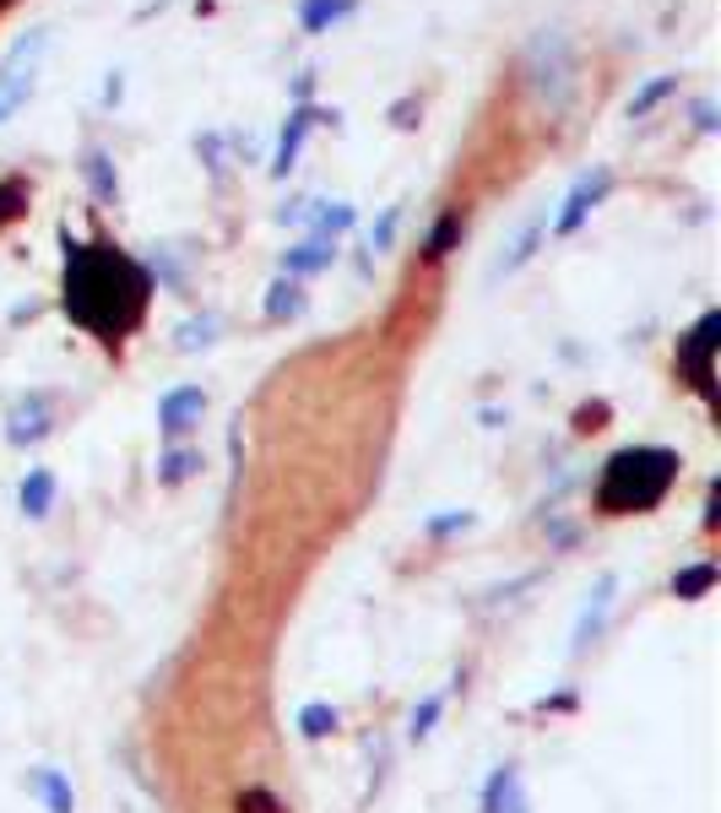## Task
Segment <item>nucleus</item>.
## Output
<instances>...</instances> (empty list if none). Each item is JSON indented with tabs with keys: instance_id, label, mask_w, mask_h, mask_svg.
Listing matches in <instances>:
<instances>
[{
	"instance_id": "f257e3e1",
	"label": "nucleus",
	"mask_w": 721,
	"mask_h": 813,
	"mask_svg": "<svg viewBox=\"0 0 721 813\" xmlns=\"http://www.w3.org/2000/svg\"><path fill=\"white\" fill-rule=\"evenodd\" d=\"M147 271L115 245H71L66 239V314L104 342H120L141 325Z\"/></svg>"
},
{
	"instance_id": "f03ea898",
	"label": "nucleus",
	"mask_w": 721,
	"mask_h": 813,
	"mask_svg": "<svg viewBox=\"0 0 721 813\" xmlns=\"http://www.w3.org/2000/svg\"><path fill=\"white\" fill-rule=\"evenodd\" d=\"M678 478V456L661 450V445H635V450H618L607 467H602V483H596V504L607 515H646L667 500Z\"/></svg>"
},
{
	"instance_id": "7ed1b4c3",
	"label": "nucleus",
	"mask_w": 721,
	"mask_h": 813,
	"mask_svg": "<svg viewBox=\"0 0 721 813\" xmlns=\"http://www.w3.org/2000/svg\"><path fill=\"white\" fill-rule=\"evenodd\" d=\"M526 87L548 115L570 109V98H575V50H570V39L559 28L531 33V44H526Z\"/></svg>"
},
{
	"instance_id": "20e7f679",
	"label": "nucleus",
	"mask_w": 721,
	"mask_h": 813,
	"mask_svg": "<svg viewBox=\"0 0 721 813\" xmlns=\"http://www.w3.org/2000/svg\"><path fill=\"white\" fill-rule=\"evenodd\" d=\"M717 342H721V314L711 310L689 336H684V347H678L684 375H689V385H695L706 402H717V379H711V353H717Z\"/></svg>"
},
{
	"instance_id": "39448f33",
	"label": "nucleus",
	"mask_w": 721,
	"mask_h": 813,
	"mask_svg": "<svg viewBox=\"0 0 721 813\" xmlns=\"http://www.w3.org/2000/svg\"><path fill=\"white\" fill-rule=\"evenodd\" d=\"M44 33H28V39H17V50L6 55V65H0V120L33 93V65H39V55H44Z\"/></svg>"
},
{
	"instance_id": "423d86ee",
	"label": "nucleus",
	"mask_w": 721,
	"mask_h": 813,
	"mask_svg": "<svg viewBox=\"0 0 721 813\" xmlns=\"http://www.w3.org/2000/svg\"><path fill=\"white\" fill-rule=\"evenodd\" d=\"M607 190H613V174H607V169H591L587 180L564 195V212L553 217V234H575V228L587 223V212L602 201V195H607Z\"/></svg>"
},
{
	"instance_id": "0eeeda50",
	"label": "nucleus",
	"mask_w": 721,
	"mask_h": 813,
	"mask_svg": "<svg viewBox=\"0 0 721 813\" xmlns=\"http://www.w3.org/2000/svg\"><path fill=\"white\" fill-rule=\"evenodd\" d=\"M201 413H206V391H201V385H180V391H169V396L158 402L163 435H185L191 424H201Z\"/></svg>"
},
{
	"instance_id": "6e6552de",
	"label": "nucleus",
	"mask_w": 721,
	"mask_h": 813,
	"mask_svg": "<svg viewBox=\"0 0 721 813\" xmlns=\"http://www.w3.org/2000/svg\"><path fill=\"white\" fill-rule=\"evenodd\" d=\"M483 813H526V792H521V775L510 764L494 770L488 792H483Z\"/></svg>"
},
{
	"instance_id": "1a4fd4ad",
	"label": "nucleus",
	"mask_w": 721,
	"mask_h": 813,
	"mask_svg": "<svg viewBox=\"0 0 721 813\" xmlns=\"http://www.w3.org/2000/svg\"><path fill=\"white\" fill-rule=\"evenodd\" d=\"M50 435V407H44V396H33V402H22L17 413H11V424H6V439L11 445H33V439Z\"/></svg>"
},
{
	"instance_id": "9d476101",
	"label": "nucleus",
	"mask_w": 721,
	"mask_h": 813,
	"mask_svg": "<svg viewBox=\"0 0 721 813\" xmlns=\"http://www.w3.org/2000/svg\"><path fill=\"white\" fill-rule=\"evenodd\" d=\"M22 515H33V521H44L50 515V504H55V472H44V467H33L28 478H22Z\"/></svg>"
},
{
	"instance_id": "9b49d317",
	"label": "nucleus",
	"mask_w": 721,
	"mask_h": 813,
	"mask_svg": "<svg viewBox=\"0 0 721 813\" xmlns=\"http://www.w3.org/2000/svg\"><path fill=\"white\" fill-rule=\"evenodd\" d=\"M331 255H336V245L315 234V239H304L299 250H288V255H282V271H288V277H310V271H321V266H331Z\"/></svg>"
},
{
	"instance_id": "f8f14e48",
	"label": "nucleus",
	"mask_w": 721,
	"mask_h": 813,
	"mask_svg": "<svg viewBox=\"0 0 721 813\" xmlns=\"http://www.w3.org/2000/svg\"><path fill=\"white\" fill-rule=\"evenodd\" d=\"M310 126H315V109H293V115H288V130H282V141H277V163H271L277 174L293 169V158H299V147H304Z\"/></svg>"
},
{
	"instance_id": "ddd939ff",
	"label": "nucleus",
	"mask_w": 721,
	"mask_h": 813,
	"mask_svg": "<svg viewBox=\"0 0 721 813\" xmlns=\"http://www.w3.org/2000/svg\"><path fill=\"white\" fill-rule=\"evenodd\" d=\"M28 787L44 798V809H50V813H71V809H76V798H71V781L61 775V770H33V775H28Z\"/></svg>"
},
{
	"instance_id": "4468645a",
	"label": "nucleus",
	"mask_w": 721,
	"mask_h": 813,
	"mask_svg": "<svg viewBox=\"0 0 721 813\" xmlns=\"http://www.w3.org/2000/svg\"><path fill=\"white\" fill-rule=\"evenodd\" d=\"M542 228H548V212H537L521 234H516V245H510V255L499 260V271H494V277H510V271H521L526 260H531V250H537V239H542Z\"/></svg>"
},
{
	"instance_id": "2eb2a0df",
	"label": "nucleus",
	"mask_w": 721,
	"mask_h": 813,
	"mask_svg": "<svg viewBox=\"0 0 721 813\" xmlns=\"http://www.w3.org/2000/svg\"><path fill=\"white\" fill-rule=\"evenodd\" d=\"M347 11H353V0H304L299 22H304V33H326L331 22H342Z\"/></svg>"
},
{
	"instance_id": "dca6fc26",
	"label": "nucleus",
	"mask_w": 721,
	"mask_h": 813,
	"mask_svg": "<svg viewBox=\"0 0 721 813\" xmlns=\"http://www.w3.org/2000/svg\"><path fill=\"white\" fill-rule=\"evenodd\" d=\"M299 310H304L299 282H293V277H277V282H271V293H266V320H293Z\"/></svg>"
},
{
	"instance_id": "f3484780",
	"label": "nucleus",
	"mask_w": 721,
	"mask_h": 813,
	"mask_svg": "<svg viewBox=\"0 0 721 813\" xmlns=\"http://www.w3.org/2000/svg\"><path fill=\"white\" fill-rule=\"evenodd\" d=\"M336 721H342V716H336V705H326V699H310V705L299 710V732H304L310 744L331 738V732H336Z\"/></svg>"
},
{
	"instance_id": "a211bd4d",
	"label": "nucleus",
	"mask_w": 721,
	"mask_h": 813,
	"mask_svg": "<svg viewBox=\"0 0 721 813\" xmlns=\"http://www.w3.org/2000/svg\"><path fill=\"white\" fill-rule=\"evenodd\" d=\"M87 185H93V195L98 201H115L120 195V180H115V163H109V152H87Z\"/></svg>"
},
{
	"instance_id": "6ab92c4d",
	"label": "nucleus",
	"mask_w": 721,
	"mask_h": 813,
	"mask_svg": "<svg viewBox=\"0 0 721 813\" xmlns=\"http://www.w3.org/2000/svg\"><path fill=\"white\" fill-rule=\"evenodd\" d=\"M456 239H461V212H445V217L434 223V234H429V245H423V250H429V260H445Z\"/></svg>"
},
{
	"instance_id": "aec40b11",
	"label": "nucleus",
	"mask_w": 721,
	"mask_h": 813,
	"mask_svg": "<svg viewBox=\"0 0 721 813\" xmlns=\"http://www.w3.org/2000/svg\"><path fill=\"white\" fill-rule=\"evenodd\" d=\"M196 467H201L196 450H169V456H163V467H158V478H163V483H185Z\"/></svg>"
},
{
	"instance_id": "412c9836",
	"label": "nucleus",
	"mask_w": 721,
	"mask_h": 813,
	"mask_svg": "<svg viewBox=\"0 0 721 813\" xmlns=\"http://www.w3.org/2000/svg\"><path fill=\"white\" fill-rule=\"evenodd\" d=\"M667 93H672V76H656L652 87H641V93L629 98V115H635V120H641V115H652V109L661 104V98H667Z\"/></svg>"
},
{
	"instance_id": "4be33fe9",
	"label": "nucleus",
	"mask_w": 721,
	"mask_h": 813,
	"mask_svg": "<svg viewBox=\"0 0 721 813\" xmlns=\"http://www.w3.org/2000/svg\"><path fill=\"white\" fill-rule=\"evenodd\" d=\"M315 228H321V239H336L342 228H353V206H342V201H331V206H321Z\"/></svg>"
},
{
	"instance_id": "5701e85b",
	"label": "nucleus",
	"mask_w": 721,
	"mask_h": 813,
	"mask_svg": "<svg viewBox=\"0 0 721 813\" xmlns=\"http://www.w3.org/2000/svg\"><path fill=\"white\" fill-rule=\"evenodd\" d=\"M440 710H445V694H429V699L412 710V738H429L434 721H440Z\"/></svg>"
},
{
	"instance_id": "b1692460",
	"label": "nucleus",
	"mask_w": 721,
	"mask_h": 813,
	"mask_svg": "<svg viewBox=\"0 0 721 813\" xmlns=\"http://www.w3.org/2000/svg\"><path fill=\"white\" fill-rule=\"evenodd\" d=\"M711 580H717V569H711V564H700V569L678 575V580H672V591H678V597H700V591H706Z\"/></svg>"
},
{
	"instance_id": "393cba45",
	"label": "nucleus",
	"mask_w": 721,
	"mask_h": 813,
	"mask_svg": "<svg viewBox=\"0 0 721 813\" xmlns=\"http://www.w3.org/2000/svg\"><path fill=\"white\" fill-rule=\"evenodd\" d=\"M396 223H401V206H391L380 223H375V234H369V250L380 255V250H391V234H396Z\"/></svg>"
},
{
	"instance_id": "a878e982",
	"label": "nucleus",
	"mask_w": 721,
	"mask_h": 813,
	"mask_svg": "<svg viewBox=\"0 0 721 813\" xmlns=\"http://www.w3.org/2000/svg\"><path fill=\"white\" fill-rule=\"evenodd\" d=\"M239 813H282V809H277V798H271V792L250 787V792H239Z\"/></svg>"
},
{
	"instance_id": "bb28decb",
	"label": "nucleus",
	"mask_w": 721,
	"mask_h": 813,
	"mask_svg": "<svg viewBox=\"0 0 721 813\" xmlns=\"http://www.w3.org/2000/svg\"><path fill=\"white\" fill-rule=\"evenodd\" d=\"M212 331H217V320H212V314H206V320H191V325H185V336H180V347H206V342H212Z\"/></svg>"
},
{
	"instance_id": "cd10ccee",
	"label": "nucleus",
	"mask_w": 721,
	"mask_h": 813,
	"mask_svg": "<svg viewBox=\"0 0 721 813\" xmlns=\"http://www.w3.org/2000/svg\"><path fill=\"white\" fill-rule=\"evenodd\" d=\"M22 206H28V190H22V185H0V223H6V217H17Z\"/></svg>"
},
{
	"instance_id": "c85d7f7f",
	"label": "nucleus",
	"mask_w": 721,
	"mask_h": 813,
	"mask_svg": "<svg viewBox=\"0 0 721 813\" xmlns=\"http://www.w3.org/2000/svg\"><path fill=\"white\" fill-rule=\"evenodd\" d=\"M695 120H700V130H717V115H711V104H700V109H695Z\"/></svg>"
}]
</instances>
